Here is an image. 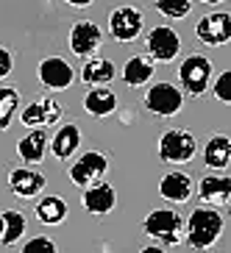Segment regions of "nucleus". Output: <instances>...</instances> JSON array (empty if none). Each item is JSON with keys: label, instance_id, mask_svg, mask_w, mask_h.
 Segmentation results:
<instances>
[{"label": "nucleus", "instance_id": "f257e3e1", "mask_svg": "<svg viewBox=\"0 0 231 253\" xmlns=\"http://www.w3.org/2000/svg\"><path fill=\"white\" fill-rule=\"evenodd\" d=\"M220 234H223V214L215 206H198L184 225L186 245L195 248V251L212 248L220 239Z\"/></svg>", "mask_w": 231, "mask_h": 253}, {"label": "nucleus", "instance_id": "f03ea898", "mask_svg": "<svg viewBox=\"0 0 231 253\" xmlns=\"http://www.w3.org/2000/svg\"><path fill=\"white\" fill-rule=\"evenodd\" d=\"M145 234L150 239L162 242L164 248H173L179 245L181 237H184V220L181 214H176L173 209H153L148 217H145Z\"/></svg>", "mask_w": 231, "mask_h": 253}, {"label": "nucleus", "instance_id": "7ed1b4c3", "mask_svg": "<svg viewBox=\"0 0 231 253\" xmlns=\"http://www.w3.org/2000/svg\"><path fill=\"white\" fill-rule=\"evenodd\" d=\"M195 150H198V142L189 131L184 128H170L164 131L162 139H159V159L167 164H186L192 162Z\"/></svg>", "mask_w": 231, "mask_h": 253}, {"label": "nucleus", "instance_id": "20e7f679", "mask_svg": "<svg viewBox=\"0 0 231 253\" xmlns=\"http://www.w3.org/2000/svg\"><path fill=\"white\" fill-rule=\"evenodd\" d=\"M212 70L215 64L206 59V56H186L184 64L179 67V78H181V86L186 89V95L192 97H201L203 92L209 89V81H212Z\"/></svg>", "mask_w": 231, "mask_h": 253}, {"label": "nucleus", "instance_id": "39448f33", "mask_svg": "<svg viewBox=\"0 0 231 253\" xmlns=\"http://www.w3.org/2000/svg\"><path fill=\"white\" fill-rule=\"evenodd\" d=\"M181 106H184L181 89H176V86L167 84V81L153 84V86L145 92V109L153 112L156 117H173V114L181 112Z\"/></svg>", "mask_w": 231, "mask_h": 253}, {"label": "nucleus", "instance_id": "423d86ee", "mask_svg": "<svg viewBox=\"0 0 231 253\" xmlns=\"http://www.w3.org/2000/svg\"><path fill=\"white\" fill-rule=\"evenodd\" d=\"M142 23H145V17L134 6H120L109 14V31L117 42H134L142 34Z\"/></svg>", "mask_w": 231, "mask_h": 253}, {"label": "nucleus", "instance_id": "0eeeda50", "mask_svg": "<svg viewBox=\"0 0 231 253\" xmlns=\"http://www.w3.org/2000/svg\"><path fill=\"white\" fill-rule=\"evenodd\" d=\"M145 47L153 61H173L181 53V37L170 25H156L145 39Z\"/></svg>", "mask_w": 231, "mask_h": 253}, {"label": "nucleus", "instance_id": "6e6552de", "mask_svg": "<svg viewBox=\"0 0 231 253\" xmlns=\"http://www.w3.org/2000/svg\"><path fill=\"white\" fill-rule=\"evenodd\" d=\"M195 37L201 39L203 45L209 47H220L231 39V14L226 11H215V14H206L198 20L195 25Z\"/></svg>", "mask_w": 231, "mask_h": 253}, {"label": "nucleus", "instance_id": "1a4fd4ad", "mask_svg": "<svg viewBox=\"0 0 231 253\" xmlns=\"http://www.w3.org/2000/svg\"><path fill=\"white\" fill-rule=\"evenodd\" d=\"M109 170V162H106L103 153H97V150H87L84 156L75 159V164L70 167V181L75 186H90L95 181H100Z\"/></svg>", "mask_w": 231, "mask_h": 253}, {"label": "nucleus", "instance_id": "9d476101", "mask_svg": "<svg viewBox=\"0 0 231 253\" xmlns=\"http://www.w3.org/2000/svg\"><path fill=\"white\" fill-rule=\"evenodd\" d=\"M100 42H103V31L97 28L92 20H78L73 25V31H70V50L75 56H81V59L97 53Z\"/></svg>", "mask_w": 231, "mask_h": 253}, {"label": "nucleus", "instance_id": "9b49d317", "mask_svg": "<svg viewBox=\"0 0 231 253\" xmlns=\"http://www.w3.org/2000/svg\"><path fill=\"white\" fill-rule=\"evenodd\" d=\"M73 78H75L73 67L61 56H47V59L39 61V81H42L45 89H56V92L67 89Z\"/></svg>", "mask_w": 231, "mask_h": 253}, {"label": "nucleus", "instance_id": "f8f14e48", "mask_svg": "<svg viewBox=\"0 0 231 253\" xmlns=\"http://www.w3.org/2000/svg\"><path fill=\"white\" fill-rule=\"evenodd\" d=\"M25 128H45V126H53L61 120V103L53 100V97H39L34 103L25 106V112L20 114Z\"/></svg>", "mask_w": 231, "mask_h": 253}, {"label": "nucleus", "instance_id": "ddd939ff", "mask_svg": "<svg viewBox=\"0 0 231 253\" xmlns=\"http://www.w3.org/2000/svg\"><path fill=\"white\" fill-rule=\"evenodd\" d=\"M84 209L95 217H103L109 214L114 206H117V192H114L112 184H106V181H95V184L84 186V198H81Z\"/></svg>", "mask_w": 231, "mask_h": 253}, {"label": "nucleus", "instance_id": "4468645a", "mask_svg": "<svg viewBox=\"0 0 231 253\" xmlns=\"http://www.w3.org/2000/svg\"><path fill=\"white\" fill-rule=\"evenodd\" d=\"M8 189L17 198H37L45 189V175L31 170V167H17V170L8 172Z\"/></svg>", "mask_w": 231, "mask_h": 253}, {"label": "nucleus", "instance_id": "2eb2a0df", "mask_svg": "<svg viewBox=\"0 0 231 253\" xmlns=\"http://www.w3.org/2000/svg\"><path fill=\"white\" fill-rule=\"evenodd\" d=\"M159 192H162L164 201L170 203H186L189 201V195H192V178L186 175V172H167L159 184Z\"/></svg>", "mask_w": 231, "mask_h": 253}, {"label": "nucleus", "instance_id": "dca6fc26", "mask_svg": "<svg viewBox=\"0 0 231 253\" xmlns=\"http://www.w3.org/2000/svg\"><path fill=\"white\" fill-rule=\"evenodd\" d=\"M198 195L206 206H226L231 201V181L226 175H206L198 186Z\"/></svg>", "mask_w": 231, "mask_h": 253}, {"label": "nucleus", "instance_id": "f3484780", "mask_svg": "<svg viewBox=\"0 0 231 253\" xmlns=\"http://www.w3.org/2000/svg\"><path fill=\"white\" fill-rule=\"evenodd\" d=\"M45 150H47V136L42 128H31V134H25L17 142V156L25 164H39L45 159Z\"/></svg>", "mask_w": 231, "mask_h": 253}, {"label": "nucleus", "instance_id": "a211bd4d", "mask_svg": "<svg viewBox=\"0 0 231 253\" xmlns=\"http://www.w3.org/2000/svg\"><path fill=\"white\" fill-rule=\"evenodd\" d=\"M203 162L209 170H226L231 162V139L226 134H215L203 148Z\"/></svg>", "mask_w": 231, "mask_h": 253}, {"label": "nucleus", "instance_id": "6ab92c4d", "mask_svg": "<svg viewBox=\"0 0 231 253\" xmlns=\"http://www.w3.org/2000/svg\"><path fill=\"white\" fill-rule=\"evenodd\" d=\"M78 145H81V128L75 126V123H67V126H61L56 134H53V142H50V148H53V156L56 159H70L78 150Z\"/></svg>", "mask_w": 231, "mask_h": 253}, {"label": "nucleus", "instance_id": "aec40b11", "mask_svg": "<svg viewBox=\"0 0 231 253\" xmlns=\"http://www.w3.org/2000/svg\"><path fill=\"white\" fill-rule=\"evenodd\" d=\"M84 109L92 117H109L117 109V95L112 89H106V86H95V89H90L87 97H84Z\"/></svg>", "mask_w": 231, "mask_h": 253}, {"label": "nucleus", "instance_id": "412c9836", "mask_svg": "<svg viewBox=\"0 0 231 253\" xmlns=\"http://www.w3.org/2000/svg\"><path fill=\"white\" fill-rule=\"evenodd\" d=\"M153 59L148 56H131L126 61V67H123V81L128 86H145V84L153 78Z\"/></svg>", "mask_w": 231, "mask_h": 253}, {"label": "nucleus", "instance_id": "4be33fe9", "mask_svg": "<svg viewBox=\"0 0 231 253\" xmlns=\"http://www.w3.org/2000/svg\"><path fill=\"white\" fill-rule=\"evenodd\" d=\"M37 217L45 225H61L67 217V203L61 195H45L42 201H37Z\"/></svg>", "mask_w": 231, "mask_h": 253}, {"label": "nucleus", "instance_id": "5701e85b", "mask_svg": "<svg viewBox=\"0 0 231 253\" xmlns=\"http://www.w3.org/2000/svg\"><path fill=\"white\" fill-rule=\"evenodd\" d=\"M114 78V64L109 59H90L81 70V81L87 86H106Z\"/></svg>", "mask_w": 231, "mask_h": 253}, {"label": "nucleus", "instance_id": "b1692460", "mask_svg": "<svg viewBox=\"0 0 231 253\" xmlns=\"http://www.w3.org/2000/svg\"><path fill=\"white\" fill-rule=\"evenodd\" d=\"M25 234V214L23 211H17V209H8V211H3V234H0V242L3 245H14V242H20Z\"/></svg>", "mask_w": 231, "mask_h": 253}, {"label": "nucleus", "instance_id": "393cba45", "mask_svg": "<svg viewBox=\"0 0 231 253\" xmlns=\"http://www.w3.org/2000/svg\"><path fill=\"white\" fill-rule=\"evenodd\" d=\"M14 112H20V92L11 86H0V131L11 126Z\"/></svg>", "mask_w": 231, "mask_h": 253}, {"label": "nucleus", "instance_id": "a878e982", "mask_svg": "<svg viewBox=\"0 0 231 253\" xmlns=\"http://www.w3.org/2000/svg\"><path fill=\"white\" fill-rule=\"evenodd\" d=\"M159 14L170 17V20H184L192 11V0H156Z\"/></svg>", "mask_w": 231, "mask_h": 253}, {"label": "nucleus", "instance_id": "bb28decb", "mask_svg": "<svg viewBox=\"0 0 231 253\" xmlns=\"http://www.w3.org/2000/svg\"><path fill=\"white\" fill-rule=\"evenodd\" d=\"M23 253H56V242L47 237H34L28 245H23Z\"/></svg>", "mask_w": 231, "mask_h": 253}, {"label": "nucleus", "instance_id": "cd10ccee", "mask_svg": "<svg viewBox=\"0 0 231 253\" xmlns=\"http://www.w3.org/2000/svg\"><path fill=\"white\" fill-rule=\"evenodd\" d=\"M212 92H215V97L220 100V103H231V73H229V70H226V73L215 81V89H212Z\"/></svg>", "mask_w": 231, "mask_h": 253}, {"label": "nucleus", "instance_id": "c85d7f7f", "mask_svg": "<svg viewBox=\"0 0 231 253\" xmlns=\"http://www.w3.org/2000/svg\"><path fill=\"white\" fill-rule=\"evenodd\" d=\"M11 70H14V56H11L6 47L0 45V81H3V78L11 73Z\"/></svg>", "mask_w": 231, "mask_h": 253}, {"label": "nucleus", "instance_id": "c756f323", "mask_svg": "<svg viewBox=\"0 0 231 253\" xmlns=\"http://www.w3.org/2000/svg\"><path fill=\"white\" fill-rule=\"evenodd\" d=\"M67 6H73V8H87V6H92V0H64Z\"/></svg>", "mask_w": 231, "mask_h": 253}, {"label": "nucleus", "instance_id": "7c9ffc66", "mask_svg": "<svg viewBox=\"0 0 231 253\" xmlns=\"http://www.w3.org/2000/svg\"><path fill=\"white\" fill-rule=\"evenodd\" d=\"M201 3H212L215 6V3H223V0H201Z\"/></svg>", "mask_w": 231, "mask_h": 253}, {"label": "nucleus", "instance_id": "2f4dec72", "mask_svg": "<svg viewBox=\"0 0 231 253\" xmlns=\"http://www.w3.org/2000/svg\"><path fill=\"white\" fill-rule=\"evenodd\" d=\"M0 234H3V214H0Z\"/></svg>", "mask_w": 231, "mask_h": 253}]
</instances>
